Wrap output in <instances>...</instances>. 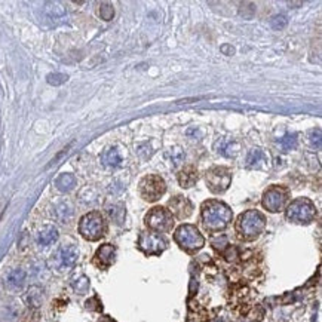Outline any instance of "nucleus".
Returning <instances> with one entry per match:
<instances>
[{
  "instance_id": "obj_10",
  "label": "nucleus",
  "mask_w": 322,
  "mask_h": 322,
  "mask_svg": "<svg viewBox=\"0 0 322 322\" xmlns=\"http://www.w3.org/2000/svg\"><path fill=\"white\" fill-rule=\"evenodd\" d=\"M168 247V240L154 232H143L138 237V248L147 255L162 254Z\"/></svg>"
},
{
  "instance_id": "obj_14",
  "label": "nucleus",
  "mask_w": 322,
  "mask_h": 322,
  "mask_svg": "<svg viewBox=\"0 0 322 322\" xmlns=\"http://www.w3.org/2000/svg\"><path fill=\"white\" fill-rule=\"evenodd\" d=\"M196 181H198V171L195 170L193 167H187L178 174V183L184 189L193 187L196 184Z\"/></svg>"
},
{
  "instance_id": "obj_11",
  "label": "nucleus",
  "mask_w": 322,
  "mask_h": 322,
  "mask_svg": "<svg viewBox=\"0 0 322 322\" xmlns=\"http://www.w3.org/2000/svg\"><path fill=\"white\" fill-rule=\"evenodd\" d=\"M168 208H170L168 211L171 212V216L172 217H177L180 220H184L187 217H190L192 212H193V205H192V202L187 198L181 196V195L172 198L170 202H168Z\"/></svg>"
},
{
  "instance_id": "obj_24",
  "label": "nucleus",
  "mask_w": 322,
  "mask_h": 322,
  "mask_svg": "<svg viewBox=\"0 0 322 322\" xmlns=\"http://www.w3.org/2000/svg\"><path fill=\"white\" fill-rule=\"evenodd\" d=\"M263 159H264V153L261 152L260 149H254V150H251L250 154H248L247 162H248V165H255V164L261 162Z\"/></svg>"
},
{
  "instance_id": "obj_6",
  "label": "nucleus",
  "mask_w": 322,
  "mask_h": 322,
  "mask_svg": "<svg viewBox=\"0 0 322 322\" xmlns=\"http://www.w3.org/2000/svg\"><path fill=\"white\" fill-rule=\"evenodd\" d=\"M146 226L150 229V232L154 233H167L172 230L174 227V217L167 208L162 206H154L147 214H146Z\"/></svg>"
},
{
  "instance_id": "obj_22",
  "label": "nucleus",
  "mask_w": 322,
  "mask_h": 322,
  "mask_svg": "<svg viewBox=\"0 0 322 322\" xmlns=\"http://www.w3.org/2000/svg\"><path fill=\"white\" fill-rule=\"evenodd\" d=\"M48 84L49 85H53V86H58V85H63V84H66L68 79L67 74H61V73H52V74H48Z\"/></svg>"
},
{
  "instance_id": "obj_4",
  "label": "nucleus",
  "mask_w": 322,
  "mask_h": 322,
  "mask_svg": "<svg viewBox=\"0 0 322 322\" xmlns=\"http://www.w3.org/2000/svg\"><path fill=\"white\" fill-rule=\"evenodd\" d=\"M287 220L296 224H309L316 219V206L306 198H299L287 206Z\"/></svg>"
},
{
  "instance_id": "obj_8",
  "label": "nucleus",
  "mask_w": 322,
  "mask_h": 322,
  "mask_svg": "<svg viewBox=\"0 0 322 322\" xmlns=\"http://www.w3.org/2000/svg\"><path fill=\"white\" fill-rule=\"evenodd\" d=\"M205 180L206 186L212 193L220 195L224 193L232 183V171L226 167H212L206 171Z\"/></svg>"
},
{
  "instance_id": "obj_15",
  "label": "nucleus",
  "mask_w": 322,
  "mask_h": 322,
  "mask_svg": "<svg viewBox=\"0 0 322 322\" xmlns=\"http://www.w3.org/2000/svg\"><path fill=\"white\" fill-rule=\"evenodd\" d=\"M58 239V230L52 226H48L45 229H42L39 233H37V242L42 245V247H48V245H52L55 240Z\"/></svg>"
},
{
  "instance_id": "obj_16",
  "label": "nucleus",
  "mask_w": 322,
  "mask_h": 322,
  "mask_svg": "<svg viewBox=\"0 0 322 322\" xmlns=\"http://www.w3.org/2000/svg\"><path fill=\"white\" fill-rule=\"evenodd\" d=\"M55 186L61 192H70L73 187L76 186V178H74L73 174H61L55 180Z\"/></svg>"
},
{
  "instance_id": "obj_23",
  "label": "nucleus",
  "mask_w": 322,
  "mask_h": 322,
  "mask_svg": "<svg viewBox=\"0 0 322 322\" xmlns=\"http://www.w3.org/2000/svg\"><path fill=\"white\" fill-rule=\"evenodd\" d=\"M287 24H288V19L285 15H275L271 19V25L275 30H282L287 27Z\"/></svg>"
},
{
  "instance_id": "obj_9",
  "label": "nucleus",
  "mask_w": 322,
  "mask_h": 322,
  "mask_svg": "<svg viewBox=\"0 0 322 322\" xmlns=\"http://www.w3.org/2000/svg\"><path fill=\"white\" fill-rule=\"evenodd\" d=\"M289 201V192L284 186H272L263 193L261 204L271 212H279L285 209Z\"/></svg>"
},
{
  "instance_id": "obj_19",
  "label": "nucleus",
  "mask_w": 322,
  "mask_h": 322,
  "mask_svg": "<svg viewBox=\"0 0 322 322\" xmlns=\"http://www.w3.org/2000/svg\"><path fill=\"white\" fill-rule=\"evenodd\" d=\"M27 303L30 307H39L42 303V291L36 287H32L27 292Z\"/></svg>"
},
{
  "instance_id": "obj_3",
  "label": "nucleus",
  "mask_w": 322,
  "mask_h": 322,
  "mask_svg": "<svg viewBox=\"0 0 322 322\" xmlns=\"http://www.w3.org/2000/svg\"><path fill=\"white\" fill-rule=\"evenodd\" d=\"M174 240L189 254L199 251L205 245V237L193 224H181L174 233Z\"/></svg>"
},
{
  "instance_id": "obj_12",
  "label": "nucleus",
  "mask_w": 322,
  "mask_h": 322,
  "mask_svg": "<svg viewBox=\"0 0 322 322\" xmlns=\"http://www.w3.org/2000/svg\"><path fill=\"white\" fill-rule=\"evenodd\" d=\"M77 258H79V251L73 245L60 248L58 253L55 254V261H57L58 267H61V269H70V267H73L76 264Z\"/></svg>"
},
{
  "instance_id": "obj_7",
  "label": "nucleus",
  "mask_w": 322,
  "mask_h": 322,
  "mask_svg": "<svg viewBox=\"0 0 322 322\" xmlns=\"http://www.w3.org/2000/svg\"><path fill=\"white\" fill-rule=\"evenodd\" d=\"M138 190L144 201L156 202L167 192V183L162 177H159L156 174H149L144 178H141Z\"/></svg>"
},
{
  "instance_id": "obj_25",
  "label": "nucleus",
  "mask_w": 322,
  "mask_h": 322,
  "mask_svg": "<svg viewBox=\"0 0 322 322\" xmlns=\"http://www.w3.org/2000/svg\"><path fill=\"white\" fill-rule=\"evenodd\" d=\"M73 288L76 289L79 294H84V292H86L88 288H89V281H88V278H86V276H81L77 281H74V282H73Z\"/></svg>"
},
{
  "instance_id": "obj_27",
  "label": "nucleus",
  "mask_w": 322,
  "mask_h": 322,
  "mask_svg": "<svg viewBox=\"0 0 322 322\" xmlns=\"http://www.w3.org/2000/svg\"><path fill=\"white\" fill-rule=\"evenodd\" d=\"M227 245H229V244H227V237L226 236H220L219 239H214V240H212V247H214L216 250H219V251H223Z\"/></svg>"
},
{
  "instance_id": "obj_5",
  "label": "nucleus",
  "mask_w": 322,
  "mask_h": 322,
  "mask_svg": "<svg viewBox=\"0 0 322 322\" xmlns=\"http://www.w3.org/2000/svg\"><path fill=\"white\" fill-rule=\"evenodd\" d=\"M105 221L102 216L97 211L85 214L79 221V233L85 237L86 240H98L105 233Z\"/></svg>"
},
{
  "instance_id": "obj_21",
  "label": "nucleus",
  "mask_w": 322,
  "mask_h": 322,
  "mask_svg": "<svg viewBox=\"0 0 322 322\" xmlns=\"http://www.w3.org/2000/svg\"><path fill=\"white\" fill-rule=\"evenodd\" d=\"M109 214L112 217V220L115 221L116 224H122V221L125 219V209L122 206H113L109 209Z\"/></svg>"
},
{
  "instance_id": "obj_1",
  "label": "nucleus",
  "mask_w": 322,
  "mask_h": 322,
  "mask_svg": "<svg viewBox=\"0 0 322 322\" xmlns=\"http://www.w3.org/2000/svg\"><path fill=\"white\" fill-rule=\"evenodd\" d=\"M201 219L204 224L205 230L211 232V233H217L224 230L233 219L232 209L221 201L217 199H209L205 201L201 208Z\"/></svg>"
},
{
  "instance_id": "obj_2",
  "label": "nucleus",
  "mask_w": 322,
  "mask_h": 322,
  "mask_svg": "<svg viewBox=\"0 0 322 322\" xmlns=\"http://www.w3.org/2000/svg\"><path fill=\"white\" fill-rule=\"evenodd\" d=\"M266 229V217L257 211V209H248L244 214L239 216L236 221V232L240 239L244 240H255Z\"/></svg>"
},
{
  "instance_id": "obj_18",
  "label": "nucleus",
  "mask_w": 322,
  "mask_h": 322,
  "mask_svg": "<svg viewBox=\"0 0 322 322\" xmlns=\"http://www.w3.org/2000/svg\"><path fill=\"white\" fill-rule=\"evenodd\" d=\"M25 281V272L22 269H15L8 275V284L14 288H19Z\"/></svg>"
},
{
  "instance_id": "obj_26",
  "label": "nucleus",
  "mask_w": 322,
  "mask_h": 322,
  "mask_svg": "<svg viewBox=\"0 0 322 322\" xmlns=\"http://www.w3.org/2000/svg\"><path fill=\"white\" fill-rule=\"evenodd\" d=\"M100 15H101L102 19L110 21V19L113 18V15H115V9H113V6H112V5H109V3H102L101 9H100Z\"/></svg>"
},
{
  "instance_id": "obj_13",
  "label": "nucleus",
  "mask_w": 322,
  "mask_h": 322,
  "mask_svg": "<svg viewBox=\"0 0 322 322\" xmlns=\"http://www.w3.org/2000/svg\"><path fill=\"white\" fill-rule=\"evenodd\" d=\"M115 260H116V248H115L113 245H110V244H104V245H101V247L97 250L95 258H94L95 264H97L100 269H107V267H110V266L115 263Z\"/></svg>"
},
{
  "instance_id": "obj_17",
  "label": "nucleus",
  "mask_w": 322,
  "mask_h": 322,
  "mask_svg": "<svg viewBox=\"0 0 322 322\" xmlns=\"http://www.w3.org/2000/svg\"><path fill=\"white\" fill-rule=\"evenodd\" d=\"M102 162L105 167H119L122 162V156L119 153L118 149H109L107 152L102 154Z\"/></svg>"
},
{
  "instance_id": "obj_20",
  "label": "nucleus",
  "mask_w": 322,
  "mask_h": 322,
  "mask_svg": "<svg viewBox=\"0 0 322 322\" xmlns=\"http://www.w3.org/2000/svg\"><path fill=\"white\" fill-rule=\"evenodd\" d=\"M281 144L285 150H292L297 147V136L296 134H287L281 138Z\"/></svg>"
}]
</instances>
